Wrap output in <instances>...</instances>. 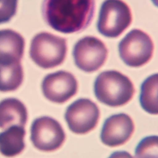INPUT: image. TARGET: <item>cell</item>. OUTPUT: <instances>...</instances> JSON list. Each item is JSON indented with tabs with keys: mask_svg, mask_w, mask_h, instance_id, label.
Instances as JSON below:
<instances>
[{
	"mask_svg": "<svg viewBox=\"0 0 158 158\" xmlns=\"http://www.w3.org/2000/svg\"><path fill=\"white\" fill-rule=\"evenodd\" d=\"M30 133L33 146L44 152H52L59 149L65 140V133L60 123L48 116L34 120Z\"/></svg>",
	"mask_w": 158,
	"mask_h": 158,
	"instance_id": "8992f818",
	"label": "cell"
},
{
	"mask_svg": "<svg viewBox=\"0 0 158 158\" xmlns=\"http://www.w3.org/2000/svg\"><path fill=\"white\" fill-rule=\"evenodd\" d=\"M18 0H0V23L9 22L15 14Z\"/></svg>",
	"mask_w": 158,
	"mask_h": 158,
	"instance_id": "e0dca14e",
	"label": "cell"
},
{
	"mask_svg": "<svg viewBox=\"0 0 158 158\" xmlns=\"http://www.w3.org/2000/svg\"><path fill=\"white\" fill-rule=\"evenodd\" d=\"M134 130V122L128 115L114 114L105 120L101 132V140L107 146H119L130 139Z\"/></svg>",
	"mask_w": 158,
	"mask_h": 158,
	"instance_id": "30bf717a",
	"label": "cell"
},
{
	"mask_svg": "<svg viewBox=\"0 0 158 158\" xmlns=\"http://www.w3.org/2000/svg\"><path fill=\"white\" fill-rule=\"evenodd\" d=\"M66 40L48 32H41L32 39L30 56L39 67L52 69L65 60L67 53Z\"/></svg>",
	"mask_w": 158,
	"mask_h": 158,
	"instance_id": "3957f363",
	"label": "cell"
},
{
	"mask_svg": "<svg viewBox=\"0 0 158 158\" xmlns=\"http://www.w3.org/2000/svg\"><path fill=\"white\" fill-rule=\"evenodd\" d=\"M104 43L94 36H85L74 46L73 56L75 65L85 72L98 70L104 64L107 57Z\"/></svg>",
	"mask_w": 158,
	"mask_h": 158,
	"instance_id": "ba28073f",
	"label": "cell"
},
{
	"mask_svg": "<svg viewBox=\"0 0 158 158\" xmlns=\"http://www.w3.org/2000/svg\"><path fill=\"white\" fill-rule=\"evenodd\" d=\"M23 36L12 30H0V63L20 62L24 52Z\"/></svg>",
	"mask_w": 158,
	"mask_h": 158,
	"instance_id": "8fae6325",
	"label": "cell"
},
{
	"mask_svg": "<svg viewBox=\"0 0 158 158\" xmlns=\"http://www.w3.org/2000/svg\"><path fill=\"white\" fill-rule=\"evenodd\" d=\"M64 117L70 131L76 134H86L97 126L100 111L93 101L80 98L68 106Z\"/></svg>",
	"mask_w": 158,
	"mask_h": 158,
	"instance_id": "52a82bcc",
	"label": "cell"
},
{
	"mask_svg": "<svg viewBox=\"0 0 158 158\" xmlns=\"http://www.w3.org/2000/svg\"><path fill=\"white\" fill-rule=\"evenodd\" d=\"M135 91L130 78L116 70L101 72L94 84L96 98L110 107H120L127 104L133 98Z\"/></svg>",
	"mask_w": 158,
	"mask_h": 158,
	"instance_id": "7a4b0ae2",
	"label": "cell"
},
{
	"mask_svg": "<svg viewBox=\"0 0 158 158\" xmlns=\"http://www.w3.org/2000/svg\"><path fill=\"white\" fill-rule=\"evenodd\" d=\"M108 158H133V157L129 152L125 151H122L113 152Z\"/></svg>",
	"mask_w": 158,
	"mask_h": 158,
	"instance_id": "ac0fdd59",
	"label": "cell"
},
{
	"mask_svg": "<svg viewBox=\"0 0 158 158\" xmlns=\"http://www.w3.org/2000/svg\"><path fill=\"white\" fill-rule=\"evenodd\" d=\"M135 158H158V136L142 139L135 148Z\"/></svg>",
	"mask_w": 158,
	"mask_h": 158,
	"instance_id": "2e32d148",
	"label": "cell"
},
{
	"mask_svg": "<svg viewBox=\"0 0 158 158\" xmlns=\"http://www.w3.org/2000/svg\"><path fill=\"white\" fill-rule=\"evenodd\" d=\"M128 6L122 0H105L100 9L97 28L99 32L108 38H116L131 22Z\"/></svg>",
	"mask_w": 158,
	"mask_h": 158,
	"instance_id": "277c9868",
	"label": "cell"
},
{
	"mask_svg": "<svg viewBox=\"0 0 158 158\" xmlns=\"http://www.w3.org/2000/svg\"><path fill=\"white\" fill-rule=\"evenodd\" d=\"M25 130L20 125H12L0 133V152L7 157L21 153L25 148Z\"/></svg>",
	"mask_w": 158,
	"mask_h": 158,
	"instance_id": "4fadbf2b",
	"label": "cell"
},
{
	"mask_svg": "<svg viewBox=\"0 0 158 158\" xmlns=\"http://www.w3.org/2000/svg\"><path fill=\"white\" fill-rule=\"evenodd\" d=\"M139 103L146 112L158 114V73L149 76L142 83Z\"/></svg>",
	"mask_w": 158,
	"mask_h": 158,
	"instance_id": "5bb4252c",
	"label": "cell"
},
{
	"mask_svg": "<svg viewBox=\"0 0 158 158\" xmlns=\"http://www.w3.org/2000/svg\"><path fill=\"white\" fill-rule=\"evenodd\" d=\"M118 51L125 64L131 67H139L152 58L154 44L147 33L133 29L120 41Z\"/></svg>",
	"mask_w": 158,
	"mask_h": 158,
	"instance_id": "5b68a950",
	"label": "cell"
},
{
	"mask_svg": "<svg viewBox=\"0 0 158 158\" xmlns=\"http://www.w3.org/2000/svg\"><path fill=\"white\" fill-rule=\"evenodd\" d=\"M94 13V0H44L43 14L54 30L73 33L85 30Z\"/></svg>",
	"mask_w": 158,
	"mask_h": 158,
	"instance_id": "6da1fadb",
	"label": "cell"
},
{
	"mask_svg": "<svg viewBox=\"0 0 158 158\" xmlns=\"http://www.w3.org/2000/svg\"><path fill=\"white\" fill-rule=\"evenodd\" d=\"M151 1H152V2H153V4H154L156 6L158 7V0H151Z\"/></svg>",
	"mask_w": 158,
	"mask_h": 158,
	"instance_id": "d6986e66",
	"label": "cell"
},
{
	"mask_svg": "<svg viewBox=\"0 0 158 158\" xmlns=\"http://www.w3.org/2000/svg\"><path fill=\"white\" fill-rule=\"evenodd\" d=\"M28 112L25 106L16 98H6L0 102V128H7L12 125L24 127L27 122Z\"/></svg>",
	"mask_w": 158,
	"mask_h": 158,
	"instance_id": "7c38bea8",
	"label": "cell"
},
{
	"mask_svg": "<svg viewBox=\"0 0 158 158\" xmlns=\"http://www.w3.org/2000/svg\"><path fill=\"white\" fill-rule=\"evenodd\" d=\"M41 88L46 99L52 102L63 104L76 94L78 82L71 73L59 70L47 75L43 80Z\"/></svg>",
	"mask_w": 158,
	"mask_h": 158,
	"instance_id": "9c48e42d",
	"label": "cell"
},
{
	"mask_svg": "<svg viewBox=\"0 0 158 158\" xmlns=\"http://www.w3.org/2000/svg\"><path fill=\"white\" fill-rule=\"evenodd\" d=\"M23 70L20 62L0 63V91L17 89L22 83Z\"/></svg>",
	"mask_w": 158,
	"mask_h": 158,
	"instance_id": "9a60e30c",
	"label": "cell"
}]
</instances>
